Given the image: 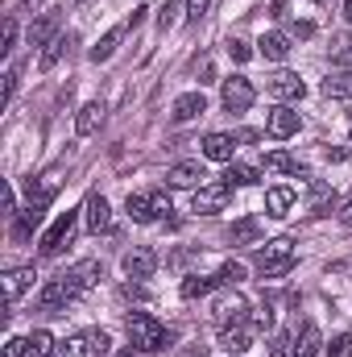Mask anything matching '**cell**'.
Wrapping results in <instances>:
<instances>
[{
	"label": "cell",
	"instance_id": "obj_46",
	"mask_svg": "<svg viewBox=\"0 0 352 357\" xmlns=\"http://www.w3.org/2000/svg\"><path fill=\"white\" fill-rule=\"evenodd\" d=\"M269 324H273V312H269V307H262V312H257V316H253V328H269Z\"/></svg>",
	"mask_w": 352,
	"mask_h": 357
},
{
	"label": "cell",
	"instance_id": "obj_45",
	"mask_svg": "<svg viewBox=\"0 0 352 357\" xmlns=\"http://www.w3.org/2000/svg\"><path fill=\"white\" fill-rule=\"evenodd\" d=\"M13 91H17V71H8V75H4V96H0V104H8V100H13Z\"/></svg>",
	"mask_w": 352,
	"mask_h": 357
},
{
	"label": "cell",
	"instance_id": "obj_27",
	"mask_svg": "<svg viewBox=\"0 0 352 357\" xmlns=\"http://www.w3.org/2000/svg\"><path fill=\"white\" fill-rule=\"evenodd\" d=\"M67 46H71V38L67 33H58L50 46H42V59H38V71H54L58 67V59L67 54Z\"/></svg>",
	"mask_w": 352,
	"mask_h": 357
},
{
	"label": "cell",
	"instance_id": "obj_53",
	"mask_svg": "<svg viewBox=\"0 0 352 357\" xmlns=\"http://www.w3.org/2000/svg\"><path fill=\"white\" fill-rule=\"evenodd\" d=\"M349 146H352V133H349Z\"/></svg>",
	"mask_w": 352,
	"mask_h": 357
},
{
	"label": "cell",
	"instance_id": "obj_26",
	"mask_svg": "<svg viewBox=\"0 0 352 357\" xmlns=\"http://www.w3.org/2000/svg\"><path fill=\"white\" fill-rule=\"evenodd\" d=\"M323 96L328 100H352V71H332L323 79Z\"/></svg>",
	"mask_w": 352,
	"mask_h": 357
},
{
	"label": "cell",
	"instance_id": "obj_22",
	"mask_svg": "<svg viewBox=\"0 0 352 357\" xmlns=\"http://www.w3.org/2000/svg\"><path fill=\"white\" fill-rule=\"evenodd\" d=\"M257 54L269 59V63H282V59L290 54V38L278 33V29H273V33H262V38H257Z\"/></svg>",
	"mask_w": 352,
	"mask_h": 357
},
{
	"label": "cell",
	"instance_id": "obj_17",
	"mask_svg": "<svg viewBox=\"0 0 352 357\" xmlns=\"http://www.w3.org/2000/svg\"><path fill=\"white\" fill-rule=\"evenodd\" d=\"M129 29H133L129 21H125V25H112V29H108V33H104V38L91 46V63H108V59L116 54V46H120V38H125Z\"/></svg>",
	"mask_w": 352,
	"mask_h": 357
},
{
	"label": "cell",
	"instance_id": "obj_12",
	"mask_svg": "<svg viewBox=\"0 0 352 357\" xmlns=\"http://www.w3.org/2000/svg\"><path fill=\"white\" fill-rule=\"evenodd\" d=\"M199 146H203V158H207V162H232V154H237V133H207Z\"/></svg>",
	"mask_w": 352,
	"mask_h": 357
},
{
	"label": "cell",
	"instance_id": "obj_6",
	"mask_svg": "<svg viewBox=\"0 0 352 357\" xmlns=\"http://www.w3.org/2000/svg\"><path fill=\"white\" fill-rule=\"evenodd\" d=\"M211 320H216V328H237V324H249V303H245V295L224 291V295L211 303Z\"/></svg>",
	"mask_w": 352,
	"mask_h": 357
},
{
	"label": "cell",
	"instance_id": "obj_51",
	"mask_svg": "<svg viewBox=\"0 0 352 357\" xmlns=\"http://www.w3.org/2000/svg\"><path fill=\"white\" fill-rule=\"evenodd\" d=\"M21 4H38V0H21Z\"/></svg>",
	"mask_w": 352,
	"mask_h": 357
},
{
	"label": "cell",
	"instance_id": "obj_35",
	"mask_svg": "<svg viewBox=\"0 0 352 357\" xmlns=\"http://www.w3.org/2000/svg\"><path fill=\"white\" fill-rule=\"evenodd\" d=\"M178 13H182V0H166V4H162V13H158V29H162V33L175 29Z\"/></svg>",
	"mask_w": 352,
	"mask_h": 357
},
{
	"label": "cell",
	"instance_id": "obj_21",
	"mask_svg": "<svg viewBox=\"0 0 352 357\" xmlns=\"http://www.w3.org/2000/svg\"><path fill=\"white\" fill-rule=\"evenodd\" d=\"M228 241H232V245H257V241H262V220H257V216H241V220L228 229Z\"/></svg>",
	"mask_w": 352,
	"mask_h": 357
},
{
	"label": "cell",
	"instance_id": "obj_34",
	"mask_svg": "<svg viewBox=\"0 0 352 357\" xmlns=\"http://www.w3.org/2000/svg\"><path fill=\"white\" fill-rule=\"evenodd\" d=\"M332 63H340L344 71H352V38H336L332 42Z\"/></svg>",
	"mask_w": 352,
	"mask_h": 357
},
{
	"label": "cell",
	"instance_id": "obj_52",
	"mask_svg": "<svg viewBox=\"0 0 352 357\" xmlns=\"http://www.w3.org/2000/svg\"><path fill=\"white\" fill-rule=\"evenodd\" d=\"M315 4H332V0H315Z\"/></svg>",
	"mask_w": 352,
	"mask_h": 357
},
{
	"label": "cell",
	"instance_id": "obj_2",
	"mask_svg": "<svg viewBox=\"0 0 352 357\" xmlns=\"http://www.w3.org/2000/svg\"><path fill=\"white\" fill-rule=\"evenodd\" d=\"M253 266H257L262 278H282V274H290V270L298 266V254H294V245L286 237H278V241H265L262 250H257Z\"/></svg>",
	"mask_w": 352,
	"mask_h": 357
},
{
	"label": "cell",
	"instance_id": "obj_50",
	"mask_svg": "<svg viewBox=\"0 0 352 357\" xmlns=\"http://www.w3.org/2000/svg\"><path fill=\"white\" fill-rule=\"evenodd\" d=\"M116 357H137V354H133V349H125V354H116Z\"/></svg>",
	"mask_w": 352,
	"mask_h": 357
},
{
	"label": "cell",
	"instance_id": "obj_18",
	"mask_svg": "<svg viewBox=\"0 0 352 357\" xmlns=\"http://www.w3.org/2000/svg\"><path fill=\"white\" fill-rule=\"evenodd\" d=\"M319 349H323V333H319V324L307 320L294 337V357H319Z\"/></svg>",
	"mask_w": 352,
	"mask_h": 357
},
{
	"label": "cell",
	"instance_id": "obj_8",
	"mask_svg": "<svg viewBox=\"0 0 352 357\" xmlns=\"http://www.w3.org/2000/svg\"><path fill=\"white\" fill-rule=\"evenodd\" d=\"M253 100H257V88H253L245 75H228V79H224L220 104H224L228 112H245V108H253Z\"/></svg>",
	"mask_w": 352,
	"mask_h": 357
},
{
	"label": "cell",
	"instance_id": "obj_36",
	"mask_svg": "<svg viewBox=\"0 0 352 357\" xmlns=\"http://www.w3.org/2000/svg\"><path fill=\"white\" fill-rule=\"evenodd\" d=\"M216 274H220V282H224V287H237V282H245V266H241V262H224Z\"/></svg>",
	"mask_w": 352,
	"mask_h": 357
},
{
	"label": "cell",
	"instance_id": "obj_37",
	"mask_svg": "<svg viewBox=\"0 0 352 357\" xmlns=\"http://www.w3.org/2000/svg\"><path fill=\"white\" fill-rule=\"evenodd\" d=\"M269 357H294V341H290V333H273V341H269Z\"/></svg>",
	"mask_w": 352,
	"mask_h": 357
},
{
	"label": "cell",
	"instance_id": "obj_32",
	"mask_svg": "<svg viewBox=\"0 0 352 357\" xmlns=\"http://www.w3.org/2000/svg\"><path fill=\"white\" fill-rule=\"evenodd\" d=\"M71 274H75V278H79V287L88 291V287H95V282L104 278V266H99L95 258H88V262H79V266H71Z\"/></svg>",
	"mask_w": 352,
	"mask_h": 357
},
{
	"label": "cell",
	"instance_id": "obj_38",
	"mask_svg": "<svg viewBox=\"0 0 352 357\" xmlns=\"http://www.w3.org/2000/svg\"><path fill=\"white\" fill-rule=\"evenodd\" d=\"M328 357H352V333H340V337L328 345Z\"/></svg>",
	"mask_w": 352,
	"mask_h": 357
},
{
	"label": "cell",
	"instance_id": "obj_13",
	"mask_svg": "<svg viewBox=\"0 0 352 357\" xmlns=\"http://www.w3.org/2000/svg\"><path fill=\"white\" fill-rule=\"evenodd\" d=\"M83 216H88L91 233H108L112 229V208H108V199L99 191H91L88 199H83Z\"/></svg>",
	"mask_w": 352,
	"mask_h": 357
},
{
	"label": "cell",
	"instance_id": "obj_33",
	"mask_svg": "<svg viewBox=\"0 0 352 357\" xmlns=\"http://www.w3.org/2000/svg\"><path fill=\"white\" fill-rule=\"evenodd\" d=\"M54 354V337L46 328H33L29 333V357H50Z\"/></svg>",
	"mask_w": 352,
	"mask_h": 357
},
{
	"label": "cell",
	"instance_id": "obj_16",
	"mask_svg": "<svg viewBox=\"0 0 352 357\" xmlns=\"http://www.w3.org/2000/svg\"><path fill=\"white\" fill-rule=\"evenodd\" d=\"M33 278H38V274H33V266H17V270H8V274H4V303L13 307V303H17V299H21V295H25V291L33 287Z\"/></svg>",
	"mask_w": 352,
	"mask_h": 357
},
{
	"label": "cell",
	"instance_id": "obj_20",
	"mask_svg": "<svg viewBox=\"0 0 352 357\" xmlns=\"http://www.w3.org/2000/svg\"><path fill=\"white\" fill-rule=\"evenodd\" d=\"M42 216H46V204H38V199H33L25 212H17V220H13V237H17V241H25V237L42 225Z\"/></svg>",
	"mask_w": 352,
	"mask_h": 357
},
{
	"label": "cell",
	"instance_id": "obj_25",
	"mask_svg": "<svg viewBox=\"0 0 352 357\" xmlns=\"http://www.w3.org/2000/svg\"><path fill=\"white\" fill-rule=\"evenodd\" d=\"M220 349H224V354H245V349H249V324L220 328Z\"/></svg>",
	"mask_w": 352,
	"mask_h": 357
},
{
	"label": "cell",
	"instance_id": "obj_44",
	"mask_svg": "<svg viewBox=\"0 0 352 357\" xmlns=\"http://www.w3.org/2000/svg\"><path fill=\"white\" fill-rule=\"evenodd\" d=\"M290 33H294V38H315V25H311V21H294Z\"/></svg>",
	"mask_w": 352,
	"mask_h": 357
},
{
	"label": "cell",
	"instance_id": "obj_48",
	"mask_svg": "<svg viewBox=\"0 0 352 357\" xmlns=\"http://www.w3.org/2000/svg\"><path fill=\"white\" fill-rule=\"evenodd\" d=\"M340 220H344V225H349V229H352V199H349V204H344V212H340Z\"/></svg>",
	"mask_w": 352,
	"mask_h": 357
},
{
	"label": "cell",
	"instance_id": "obj_28",
	"mask_svg": "<svg viewBox=\"0 0 352 357\" xmlns=\"http://www.w3.org/2000/svg\"><path fill=\"white\" fill-rule=\"evenodd\" d=\"M265 171H282V175H307V171H303V162H298L294 154H286V150H273V154H265Z\"/></svg>",
	"mask_w": 352,
	"mask_h": 357
},
{
	"label": "cell",
	"instance_id": "obj_30",
	"mask_svg": "<svg viewBox=\"0 0 352 357\" xmlns=\"http://www.w3.org/2000/svg\"><path fill=\"white\" fill-rule=\"evenodd\" d=\"M58 354L63 357H95V345H91L88 333H75V337H67V341L58 345Z\"/></svg>",
	"mask_w": 352,
	"mask_h": 357
},
{
	"label": "cell",
	"instance_id": "obj_5",
	"mask_svg": "<svg viewBox=\"0 0 352 357\" xmlns=\"http://www.w3.org/2000/svg\"><path fill=\"white\" fill-rule=\"evenodd\" d=\"M232 183H203V187H195V195H191V212H199V216H211V212H224L228 208V199H232Z\"/></svg>",
	"mask_w": 352,
	"mask_h": 357
},
{
	"label": "cell",
	"instance_id": "obj_9",
	"mask_svg": "<svg viewBox=\"0 0 352 357\" xmlns=\"http://www.w3.org/2000/svg\"><path fill=\"white\" fill-rule=\"evenodd\" d=\"M298 112L294 108H286V104H278V108H269V116H265V133L269 137H278V142H286V137H294L298 133Z\"/></svg>",
	"mask_w": 352,
	"mask_h": 357
},
{
	"label": "cell",
	"instance_id": "obj_29",
	"mask_svg": "<svg viewBox=\"0 0 352 357\" xmlns=\"http://www.w3.org/2000/svg\"><path fill=\"white\" fill-rule=\"evenodd\" d=\"M224 282H220V274H211V278H186L182 282V299H199V295H211V291H220Z\"/></svg>",
	"mask_w": 352,
	"mask_h": 357
},
{
	"label": "cell",
	"instance_id": "obj_10",
	"mask_svg": "<svg viewBox=\"0 0 352 357\" xmlns=\"http://www.w3.org/2000/svg\"><path fill=\"white\" fill-rule=\"evenodd\" d=\"M265 91H269L273 100H303V96H307V84H303L294 71H273V75L265 79Z\"/></svg>",
	"mask_w": 352,
	"mask_h": 357
},
{
	"label": "cell",
	"instance_id": "obj_11",
	"mask_svg": "<svg viewBox=\"0 0 352 357\" xmlns=\"http://www.w3.org/2000/svg\"><path fill=\"white\" fill-rule=\"evenodd\" d=\"M120 266H125V274H129L133 282H145V278H154V270H158V254H154V250H129Z\"/></svg>",
	"mask_w": 352,
	"mask_h": 357
},
{
	"label": "cell",
	"instance_id": "obj_23",
	"mask_svg": "<svg viewBox=\"0 0 352 357\" xmlns=\"http://www.w3.org/2000/svg\"><path fill=\"white\" fill-rule=\"evenodd\" d=\"M99 125H104V104H99V100H91V104L79 108V116H75V133H79V137H91Z\"/></svg>",
	"mask_w": 352,
	"mask_h": 357
},
{
	"label": "cell",
	"instance_id": "obj_39",
	"mask_svg": "<svg viewBox=\"0 0 352 357\" xmlns=\"http://www.w3.org/2000/svg\"><path fill=\"white\" fill-rule=\"evenodd\" d=\"M4 357H29V337H8L4 341Z\"/></svg>",
	"mask_w": 352,
	"mask_h": 357
},
{
	"label": "cell",
	"instance_id": "obj_31",
	"mask_svg": "<svg viewBox=\"0 0 352 357\" xmlns=\"http://www.w3.org/2000/svg\"><path fill=\"white\" fill-rule=\"evenodd\" d=\"M224 183H232V187H253V183H262V175H257V167L228 162V175H224Z\"/></svg>",
	"mask_w": 352,
	"mask_h": 357
},
{
	"label": "cell",
	"instance_id": "obj_7",
	"mask_svg": "<svg viewBox=\"0 0 352 357\" xmlns=\"http://www.w3.org/2000/svg\"><path fill=\"white\" fill-rule=\"evenodd\" d=\"M75 225H79V212H63V216L46 229V237H42V258H58V254L71 245Z\"/></svg>",
	"mask_w": 352,
	"mask_h": 357
},
{
	"label": "cell",
	"instance_id": "obj_40",
	"mask_svg": "<svg viewBox=\"0 0 352 357\" xmlns=\"http://www.w3.org/2000/svg\"><path fill=\"white\" fill-rule=\"evenodd\" d=\"M13 46H17V21L4 17V46H0V54H13Z\"/></svg>",
	"mask_w": 352,
	"mask_h": 357
},
{
	"label": "cell",
	"instance_id": "obj_41",
	"mask_svg": "<svg viewBox=\"0 0 352 357\" xmlns=\"http://www.w3.org/2000/svg\"><path fill=\"white\" fill-rule=\"evenodd\" d=\"M211 8V0H186V21H203Z\"/></svg>",
	"mask_w": 352,
	"mask_h": 357
},
{
	"label": "cell",
	"instance_id": "obj_14",
	"mask_svg": "<svg viewBox=\"0 0 352 357\" xmlns=\"http://www.w3.org/2000/svg\"><path fill=\"white\" fill-rule=\"evenodd\" d=\"M203 112H207L203 91H182L175 100V108H170V121H175V125H186V121H195V116H203Z\"/></svg>",
	"mask_w": 352,
	"mask_h": 357
},
{
	"label": "cell",
	"instance_id": "obj_1",
	"mask_svg": "<svg viewBox=\"0 0 352 357\" xmlns=\"http://www.w3.org/2000/svg\"><path fill=\"white\" fill-rule=\"evenodd\" d=\"M125 328H129V341H133L137 354H162V349H170V341H175L170 328H166L162 320H154L150 312H129Z\"/></svg>",
	"mask_w": 352,
	"mask_h": 357
},
{
	"label": "cell",
	"instance_id": "obj_3",
	"mask_svg": "<svg viewBox=\"0 0 352 357\" xmlns=\"http://www.w3.org/2000/svg\"><path fill=\"white\" fill-rule=\"evenodd\" d=\"M83 295V287H79V278L71 274V270H63L58 278H50L46 287H42V295H38V307L42 312H63L71 299H79Z\"/></svg>",
	"mask_w": 352,
	"mask_h": 357
},
{
	"label": "cell",
	"instance_id": "obj_43",
	"mask_svg": "<svg viewBox=\"0 0 352 357\" xmlns=\"http://www.w3.org/2000/svg\"><path fill=\"white\" fill-rule=\"evenodd\" d=\"M228 54H232L237 63H249V59H253V50H249V42H228Z\"/></svg>",
	"mask_w": 352,
	"mask_h": 357
},
{
	"label": "cell",
	"instance_id": "obj_15",
	"mask_svg": "<svg viewBox=\"0 0 352 357\" xmlns=\"http://www.w3.org/2000/svg\"><path fill=\"white\" fill-rule=\"evenodd\" d=\"M58 25H63V17H58V8H50V13H42L33 25H29V46H50L54 38H58Z\"/></svg>",
	"mask_w": 352,
	"mask_h": 357
},
{
	"label": "cell",
	"instance_id": "obj_54",
	"mask_svg": "<svg viewBox=\"0 0 352 357\" xmlns=\"http://www.w3.org/2000/svg\"><path fill=\"white\" fill-rule=\"evenodd\" d=\"M75 4H83V0H75Z\"/></svg>",
	"mask_w": 352,
	"mask_h": 357
},
{
	"label": "cell",
	"instance_id": "obj_49",
	"mask_svg": "<svg viewBox=\"0 0 352 357\" xmlns=\"http://www.w3.org/2000/svg\"><path fill=\"white\" fill-rule=\"evenodd\" d=\"M344 17L352 21V0H344Z\"/></svg>",
	"mask_w": 352,
	"mask_h": 357
},
{
	"label": "cell",
	"instance_id": "obj_42",
	"mask_svg": "<svg viewBox=\"0 0 352 357\" xmlns=\"http://www.w3.org/2000/svg\"><path fill=\"white\" fill-rule=\"evenodd\" d=\"M88 337H91V345H95V354H99V357H104L108 349H112V337H108L104 328H91Z\"/></svg>",
	"mask_w": 352,
	"mask_h": 357
},
{
	"label": "cell",
	"instance_id": "obj_24",
	"mask_svg": "<svg viewBox=\"0 0 352 357\" xmlns=\"http://www.w3.org/2000/svg\"><path fill=\"white\" fill-rule=\"evenodd\" d=\"M290 208H294V191H290V187H269V191H265V212H269V216L282 220V216H290Z\"/></svg>",
	"mask_w": 352,
	"mask_h": 357
},
{
	"label": "cell",
	"instance_id": "obj_19",
	"mask_svg": "<svg viewBox=\"0 0 352 357\" xmlns=\"http://www.w3.org/2000/svg\"><path fill=\"white\" fill-rule=\"evenodd\" d=\"M203 167L199 162H175L170 171H166V183L170 187H203Z\"/></svg>",
	"mask_w": 352,
	"mask_h": 357
},
{
	"label": "cell",
	"instance_id": "obj_4",
	"mask_svg": "<svg viewBox=\"0 0 352 357\" xmlns=\"http://www.w3.org/2000/svg\"><path fill=\"white\" fill-rule=\"evenodd\" d=\"M125 212H129L137 225H154L158 216L170 212V195H162V191H133V195L125 199Z\"/></svg>",
	"mask_w": 352,
	"mask_h": 357
},
{
	"label": "cell",
	"instance_id": "obj_47",
	"mask_svg": "<svg viewBox=\"0 0 352 357\" xmlns=\"http://www.w3.org/2000/svg\"><path fill=\"white\" fill-rule=\"evenodd\" d=\"M286 4L290 0H273V17H286Z\"/></svg>",
	"mask_w": 352,
	"mask_h": 357
}]
</instances>
